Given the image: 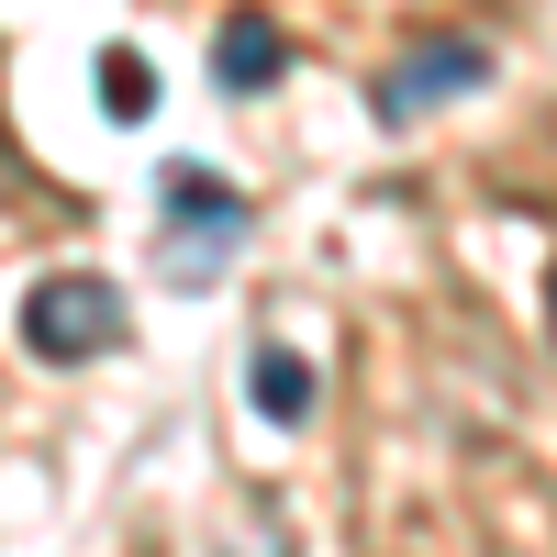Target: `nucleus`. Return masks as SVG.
Wrapping results in <instances>:
<instances>
[{"instance_id":"obj_1","label":"nucleus","mask_w":557,"mask_h":557,"mask_svg":"<svg viewBox=\"0 0 557 557\" xmlns=\"http://www.w3.org/2000/svg\"><path fill=\"white\" fill-rule=\"evenodd\" d=\"M246 223H257V201L223 168H201V157L157 168V278L168 290H212V278L246 257Z\"/></svg>"},{"instance_id":"obj_2","label":"nucleus","mask_w":557,"mask_h":557,"mask_svg":"<svg viewBox=\"0 0 557 557\" xmlns=\"http://www.w3.org/2000/svg\"><path fill=\"white\" fill-rule=\"evenodd\" d=\"M112 346H123V290H112L101 268H57V278L23 290V357L89 368V357H112Z\"/></svg>"},{"instance_id":"obj_3","label":"nucleus","mask_w":557,"mask_h":557,"mask_svg":"<svg viewBox=\"0 0 557 557\" xmlns=\"http://www.w3.org/2000/svg\"><path fill=\"white\" fill-rule=\"evenodd\" d=\"M469 89H491V45L480 34H424L412 57H391L380 78H368V112L380 123H424L446 101H469Z\"/></svg>"},{"instance_id":"obj_4","label":"nucleus","mask_w":557,"mask_h":557,"mask_svg":"<svg viewBox=\"0 0 557 557\" xmlns=\"http://www.w3.org/2000/svg\"><path fill=\"white\" fill-rule=\"evenodd\" d=\"M278 67H290V34H278V12H223V34H212V89H223V101H257V89H278Z\"/></svg>"},{"instance_id":"obj_5","label":"nucleus","mask_w":557,"mask_h":557,"mask_svg":"<svg viewBox=\"0 0 557 557\" xmlns=\"http://www.w3.org/2000/svg\"><path fill=\"white\" fill-rule=\"evenodd\" d=\"M246 391H257V412H268V424H301V412H312V368L268 335V346L246 357Z\"/></svg>"},{"instance_id":"obj_6","label":"nucleus","mask_w":557,"mask_h":557,"mask_svg":"<svg viewBox=\"0 0 557 557\" xmlns=\"http://www.w3.org/2000/svg\"><path fill=\"white\" fill-rule=\"evenodd\" d=\"M101 112H112V123H146V112H157V67L134 57V45L101 57Z\"/></svg>"},{"instance_id":"obj_7","label":"nucleus","mask_w":557,"mask_h":557,"mask_svg":"<svg viewBox=\"0 0 557 557\" xmlns=\"http://www.w3.org/2000/svg\"><path fill=\"white\" fill-rule=\"evenodd\" d=\"M546 335H557V268H546Z\"/></svg>"}]
</instances>
